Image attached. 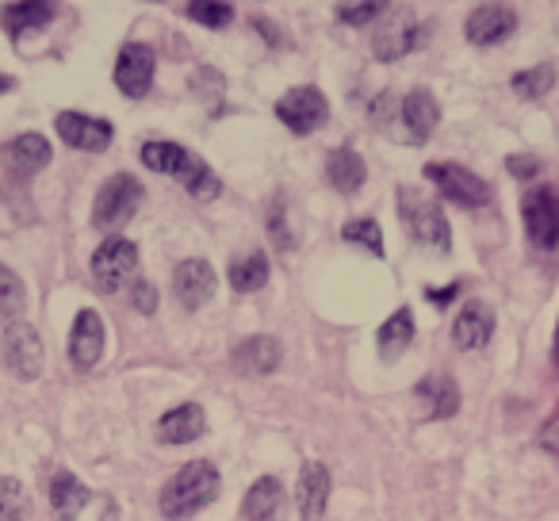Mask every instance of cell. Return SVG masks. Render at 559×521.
I'll return each instance as SVG.
<instances>
[{"mask_svg":"<svg viewBox=\"0 0 559 521\" xmlns=\"http://www.w3.org/2000/svg\"><path fill=\"white\" fill-rule=\"evenodd\" d=\"M142 165L154 173H165V177L180 180L188 188V196H195L200 203L207 200H218L223 196V180L211 173V165H203L195 154H188L185 146L177 142H165V139H154L142 146Z\"/></svg>","mask_w":559,"mask_h":521,"instance_id":"6da1fadb","label":"cell"},{"mask_svg":"<svg viewBox=\"0 0 559 521\" xmlns=\"http://www.w3.org/2000/svg\"><path fill=\"white\" fill-rule=\"evenodd\" d=\"M218 498V467L211 460H192L162 487V513L169 521H180L188 513L203 510Z\"/></svg>","mask_w":559,"mask_h":521,"instance_id":"7a4b0ae2","label":"cell"},{"mask_svg":"<svg viewBox=\"0 0 559 521\" xmlns=\"http://www.w3.org/2000/svg\"><path fill=\"white\" fill-rule=\"evenodd\" d=\"M399 218L403 226L414 234V241L426 249H437V253H449L452 249V230L449 218H444L441 203H433L429 196H421L418 188H399Z\"/></svg>","mask_w":559,"mask_h":521,"instance_id":"3957f363","label":"cell"},{"mask_svg":"<svg viewBox=\"0 0 559 521\" xmlns=\"http://www.w3.org/2000/svg\"><path fill=\"white\" fill-rule=\"evenodd\" d=\"M142 200H146V188H142L139 177L131 173H116L111 180H104L100 192H96V203H93V226L100 234H116L139 215Z\"/></svg>","mask_w":559,"mask_h":521,"instance_id":"277c9868","label":"cell"},{"mask_svg":"<svg viewBox=\"0 0 559 521\" xmlns=\"http://www.w3.org/2000/svg\"><path fill=\"white\" fill-rule=\"evenodd\" d=\"M376 24L380 27H376L372 55L380 62H399V58H406L411 50H418L429 39V27L411 9H388Z\"/></svg>","mask_w":559,"mask_h":521,"instance_id":"5b68a950","label":"cell"},{"mask_svg":"<svg viewBox=\"0 0 559 521\" xmlns=\"http://www.w3.org/2000/svg\"><path fill=\"white\" fill-rule=\"evenodd\" d=\"M426 180L444 196L449 203H460V208H487L495 200V188L479 177V173L464 169V165L452 162H429L426 165Z\"/></svg>","mask_w":559,"mask_h":521,"instance_id":"8992f818","label":"cell"},{"mask_svg":"<svg viewBox=\"0 0 559 521\" xmlns=\"http://www.w3.org/2000/svg\"><path fill=\"white\" fill-rule=\"evenodd\" d=\"M139 269V246L123 234H111L100 249L93 253V281L104 296H116V292L127 288V281Z\"/></svg>","mask_w":559,"mask_h":521,"instance_id":"52a82bcc","label":"cell"},{"mask_svg":"<svg viewBox=\"0 0 559 521\" xmlns=\"http://www.w3.org/2000/svg\"><path fill=\"white\" fill-rule=\"evenodd\" d=\"M276 119L288 127L292 134H314L330 119V100L322 96V88L299 85L276 100Z\"/></svg>","mask_w":559,"mask_h":521,"instance_id":"ba28073f","label":"cell"},{"mask_svg":"<svg viewBox=\"0 0 559 521\" xmlns=\"http://www.w3.org/2000/svg\"><path fill=\"white\" fill-rule=\"evenodd\" d=\"M0 353H4V365L16 380L32 383L43 376V338L32 322H12L4 327V338H0Z\"/></svg>","mask_w":559,"mask_h":521,"instance_id":"9c48e42d","label":"cell"},{"mask_svg":"<svg viewBox=\"0 0 559 521\" xmlns=\"http://www.w3.org/2000/svg\"><path fill=\"white\" fill-rule=\"evenodd\" d=\"M521 218H525V234L536 249H556L559 253V196L551 188H536L521 203Z\"/></svg>","mask_w":559,"mask_h":521,"instance_id":"30bf717a","label":"cell"},{"mask_svg":"<svg viewBox=\"0 0 559 521\" xmlns=\"http://www.w3.org/2000/svg\"><path fill=\"white\" fill-rule=\"evenodd\" d=\"M437 123H441V108H437V100L426 93V88H414L411 96L399 100L395 127H399V134H403L406 146H426V139L437 131Z\"/></svg>","mask_w":559,"mask_h":521,"instance_id":"8fae6325","label":"cell"},{"mask_svg":"<svg viewBox=\"0 0 559 521\" xmlns=\"http://www.w3.org/2000/svg\"><path fill=\"white\" fill-rule=\"evenodd\" d=\"M154 50L146 43H127L119 50V62H116V88L127 96V100H142L154 85Z\"/></svg>","mask_w":559,"mask_h":521,"instance_id":"7c38bea8","label":"cell"},{"mask_svg":"<svg viewBox=\"0 0 559 521\" xmlns=\"http://www.w3.org/2000/svg\"><path fill=\"white\" fill-rule=\"evenodd\" d=\"M55 131L66 146L88 150V154H100V150H108L111 139H116V127H111L108 119H93V116H85V111H62V116L55 119Z\"/></svg>","mask_w":559,"mask_h":521,"instance_id":"4fadbf2b","label":"cell"},{"mask_svg":"<svg viewBox=\"0 0 559 521\" xmlns=\"http://www.w3.org/2000/svg\"><path fill=\"white\" fill-rule=\"evenodd\" d=\"M518 32V12L510 4H479L464 20V35L472 47H498Z\"/></svg>","mask_w":559,"mask_h":521,"instance_id":"5bb4252c","label":"cell"},{"mask_svg":"<svg viewBox=\"0 0 559 521\" xmlns=\"http://www.w3.org/2000/svg\"><path fill=\"white\" fill-rule=\"evenodd\" d=\"M215 284H218L215 269L203 257H188V261L177 265V273H173V292H177L180 307H188V311H200L215 296Z\"/></svg>","mask_w":559,"mask_h":521,"instance_id":"9a60e30c","label":"cell"},{"mask_svg":"<svg viewBox=\"0 0 559 521\" xmlns=\"http://www.w3.org/2000/svg\"><path fill=\"white\" fill-rule=\"evenodd\" d=\"M100 357H104V319L93 307H85V311H78L70 330V360L81 372H88V368L100 365Z\"/></svg>","mask_w":559,"mask_h":521,"instance_id":"2e32d148","label":"cell"},{"mask_svg":"<svg viewBox=\"0 0 559 521\" xmlns=\"http://www.w3.org/2000/svg\"><path fill=\"white\" fill-rule=\"evenodd\" d=\"M203 434H207V414L200 403H180L157 418V441L162 445H188L200 441Z\"/></svg>","mask_w":559,"mask_h":521,"instance_id":"e0dca14e","label":"cell"},{"mask_svg":"<svg viewBox=\"0 0 559 521\" xmlns=\"http://www.w3.org/2000/svg\"><path fill=\"white\" fill-rule=\"evenodd\" d=\"M296 502H299V521H319L326 513V502H330V467L311 460L304 464L299 472V483H296Z\"/></svg>","mask_w":559,"mask_h":521,"instance_id":"ac0fdd59","label":"cell"},{"mask_svg":"<svg viewBox=\"0 0 559 521\" xmlns=\"http://www.w3.org/2000/svg\"><path fill=\"white\" fill-rule=\"evenodd\" d=\"M234 368L241 376H269L280 368V342L269 334H253L234 345Z\"/></svg>","mask_w":559,"mask_h":521,"instance_id":"d6986e66","label":"cell"},{"mask_svg":"<svg viewBox=\"0 0 559 521\" xmlns=\"http://www.w3.org/2000/svg\"><path fill=\"white\" fill-rule=\"evenodd\" d=\"M246 521H284V487L276 475H261L241 498Z\"/></svg>","mask_w":559,"mask_h":521,"instance_id":"ffe728a7","label":"cell"},{"mask_svg":"<svg viewBox=\"0 0 559 521\" xmlns=\"http://www.w3.org/2000/svg\"><path fill=\"white\" fill-rule=\"evenodd\" d=\"M55 16H58L55 4H9V9H0V27H4V35L20 47L32 32L50 27Z\"/></svg>","mask_w":559,"mask_h":521,"instance_id":"44dd1931","label":"cell"},{"mask_svg":"<svg viewBox=\"0 0 559 521\" xmlns=\"http://www.w3.org/2000/svg\"><path fill=\"white\" fill-rule=\"evenodd\" d=\"M490 338H495V319H490L487 307L472 304L460 311V319L452 322V345L464 353H475V350H487Z\"/></svg>","mask_w":559,"mask_h":521,"instance_id":"7402d4cb","label":"cell"},{"mask_svg":"<svg viewBox=\"0 0 559 521\" xmlns=\"http://www.w3.org/2000/svg\"><path fill=\"white\" fill-rule=\"evenodd\" d=\"M326 180H330V185H334L342 196L360 192V188H365V180H368L365 157H360L353 146H337L334 154L326 157Z\"/></svg>","mask_w":559,"mask_h":521,"instance_id":"603a6c76","label":"cell"},{"mask_svg":"<svg viewBox=\"0 0 559 521\" xmlns=\"http://www.w3.org/2000/svg\"><path fill=\"white\" fill-rule=\"evenodd\" d=\"M93 502V490L78 479L73 472H58L50 479V506H55L58 521H78V513Z\"/></svg>","mask_w":559,"mask_h":521,"instance_id":"cb8c5ba5","label":"cell"},{"mask_svg":"<svg viewBox=\"0 0 559 521\" xmlns=\"http://www.w3.org/2000/svg\"><path fill=\"white\" fill-rule=\"evenodd\" d=\"M50 142L43 139V134H16V139L9 142V162L16 173H24V177H32V173L47 169L50 165Z\"/></svg>","mask_w":559,"mask_h":521,"instance_id":"d4e9b609","label":"cell"},{"mask_svg":"<svg viewBox=\"0 0 559 521\" xmlns=\"http://www.w3.org/2000/svg\"><path fill=\"white\" fill-rule=\"evenodd\" d=\"M411 342H414V311H411V307H403V311H395L380 327L376 345H380L383 360H395V357H403V353L411 350Z\"/></svg>","mask_w":559,"mask_h":521,"instance_id":"484cf974","label":"cell"},{"mask_svg":"<svg viewBox=\"0 0 559 521\" xmlns=\"http://www.w3.org/2000/svg\"><path fill=\"white\" fill-rule=\"evenodd\" d=\"M418 395L429 403V414L433 418H452L460 411V388L452 376H426L418 383Z\"/></svg>","mask_w":559,"mask_h":521,"instance_id":"4316f807","label":"cell"},{"mask_svg":"<svg viewBox=\"0 0 559 521\" xmlns=\"http://www.w3.org/2000/svg\"><path fill=\"white\" fill-rule=\"evenodd\" d=\"M269 276H272L269 257H264V253H246L230 265V288L241 292V296H246V292H261L264 284H269Z\"/></svg>","mask_w":559,"mask_h":521,"instance_id":"83f0119b","label":"cell"},{"mask_svg":"<svg viewBox=\"0 0 559 521\" xmlns=\"http://www.w3.org/2000/svg\"><path fill=\"white\" fill-rule=\"evenodd\" d=\"M551 85H556V66H533V70L513 73L510 81L513 96H521V100H540L551 93Z\"/></svg>","mask_w":559,"mask_h":521,"instance_id":"f1b7e54d","label":"cell"},{"mask_svg":"<svg viewBox=\"0 0 559 521\" xmlns=\"http://www.w3.org/2000/svg\"><path fill=\"white\" fill-rule=\"evenodd\" d=\"M342 238L353 241V246H360V249H368L372 257H383V230H380L376 218H353V223H345Z\"/></svg>","mask_w":559,"mask_h":521,"instance_id":"f546056e","label":"cell"},{"mask_svg":"<svg viewBox=\"0 0 559 521\" xmlns=\"http://www.w3.org/2000/svg\"><path fill=\"white\" fill-rule=\"evenodd\" d=\"M27 518V495L20 479L0 475V521H24Z\"/></svg>","mask_w":559,"mask_h":521,"instance_id":"4dcf8cb0","label":"cell"},{"mask_svg":"<svg viewBox=\"0 0 559 521\" xmlns=\"http://www.w3.org/2000/svg\"><path fill=\"white\" fill-rule=\"evenodd\" d=\"M27 304V292H24V281L12 273L9 265H0V311L4 315H20Z\"/></svg>","mask_w":559,"mask_h":521,"instance_id":"1f68e13d","label":"cell"},{"mask_svg":"<svg viewBox=\"0 0 559 521\" xmlns=\"http://www.w3.org/2000/svg\"><path fill=\"white\" fill-rule=\"evenodd\" d=\"M185 16L203 27H230L234 9L230 4H203V0H195V4H185Z\"/></svg>","mask_w":559,"mask_h":521,"instance_id":"d6a6232c","label":"cell"},{"mask_svg":"<svg viewBox=\"0 0 559 521\" xmlns=\"http://www.w3.org/2000/svg\"><path fill=\"white\" fill-rule=\"evenodd\" d=\"M269 234H272V241H276L280 249H292V246H296V238H292V226H288V208H284V200H272V208H269Z\"/></svg>","mask_w":559,"mask_h":521,"instance_id":"836d02e7","label":"cell"},{"mask_svg":"<svg viewBox=\"0 0 559 521\" xmlns=\"http://www.w3.org/2000/svg\"><path fill=\"white\" fill-rule=\"evenodd\" d=\"M388 12V4H337V20L349 27H360V24H372Z\"/></svg>","mask_w":559,"mask_h":521,"instance_id":"e575fe53","label":"cell"},{"mask_svg":"<svg viewBox=\"0 0 559 521\" xmlns=\"http://www.w3.org/2000/svg\"><path fill=\"white\" fill-rule=\"evenodd\" d=\"M506 173H510V177H536V173H540V157L536 154H510L506 157Z\"/></svg>","mask_w":559,"mask_h":521,"instance_id":"d590c367","label":"cell"},{"mask_svg":"<svg viewBox=\"0 0 559 521\" xmlns=\"http://www.w3.org/2000/svg\"><path fill=\"white\" fill-rule=\"evenodd\" d=\"M131 304H134V311L154 315L157 311V292H154V284H146V281L134 284V288H131Z\"/></svg>","mask_w":559,"mask_h":521,"instance_id":"8d00e7d4","label":"cell"},{"mask_svg":"<svg viewBox=\"0 0 559 521\" xmlns=\"http://www.w3.org/2000/svg\"><path fill=\"white\" fill-rule=\"evenodd\" d=\"M456 292H460V281H452V284H444V288H426V299L437 307H449L452 299H456Z\"/></svg>","mask_w":559,"mask_h":521,"instance_id":"74e56055","label":"cell"},{"mask_svg":"<svg viewBox=\"0 0 559 521\" xmlns=\"http://www.w3.org/2000/svg\"><path fill=\"white\" fill-rule=\"evenodd\" d=\"M12 85H16V81H12V78H0V93H9Z\"/></svg>","mask_w":559,"mask_h":521,"instance_id":"f35d334b","label":"cell"},{"mask_svg":"<svg viewBox=\"0 0 559 521\" xmlns=\"http://www.w3.org/2000/svg\"><path fill=\"white\" fill-rule=\"evenodd\" d=\"M556 353H559V334H556Z\"/></svg>","mask_w":559,"mask_h":521,"instance_id":"ab89813d","label":"cell"}]
</instances>
